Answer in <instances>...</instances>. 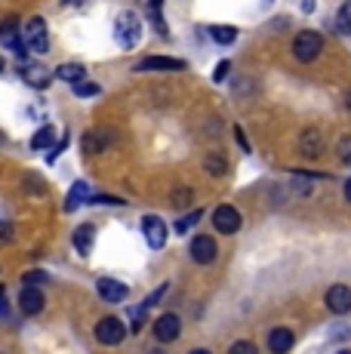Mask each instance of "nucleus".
<instances>
[{
    "label": "nucleus",
    "mask_w": 351,
    "mask_h": 354,
    "mask_svg": "<svg viewBox=\"0 0 351 354\" xmlns=\"http://www.w3.org/2000/svg\"><path fill=\"white\" fill-rule=\"evenodd\" d=\"M114 37H117V44L124 50H133L142 40V19L133 10H124L117 16V22H114Z\"/></svg>",
    "instance_id": "f257e3e1"
},
{
    "label": "nucleus",
    "mask_w": 351,
    "mask_h": 354,
    "mask_svg": "<svg viewBox=\"0 0 351 354\" xmlns=\"http://www.w3.org/2000/svg\"><path fill=\"white\" fill-rule=\"evenodd\" d=\"M323 50V37L317 31H299L293 40V56L299 62H314Z\"/></svg>",
    "instance_id": "f03ea898"
},
{
    "label": "nucleus",
    "mask_w": 351,
    "mask_h": 354,
    "mask_svg": "<svg viewBox=\"0 0 351 354\" xmlns=\"http://www.w3.org/2000/svg\"><path fill=\"white\" fill-rule=\"evenodd\" d=\"M25 50H31V53H46L50 50V34H46V22L40 16H35V19H28L25 22Z\"/></svg>",
    "instance_id": "7ed1b4c3"
},
{
    "label": "nucleus",
    "mask_w": 351,
    "mask_h": 354,
    "mask_svg": "<svg viewBox=\"0 0 351 354\" xmlns=\"http://www.w3.org/2000/svg\"><path fill=\"white\" fill-rule=\"evenodd\" d=\"M124 336H126V330H124V321H120V317H102V321L96 324L99 345H120Z\"/></svg>",
    "instance_id": "20e7f679"
},
{
    "label": "nucleus",
    "mask_w": 351,
    "mask_h": 354,
    "mask_svg": "<svg viewBox=\"0 0 351 354\" xmlns=\"http://www.w3.org/2000/svg\"><path fill=\"white\" fill-rule=\"evenodd\" d=\"M213 225L219 234H234V231H240V213L234 207H228V203H222V207H216V213H213Z\"/></svg>",
    "instance_id": "39448f33"
},
{
    "label": "nucleus",
    "mask_w": 351,
    "mask_h": 354,
    "mask_svg": "<svg viewBox=\"0 0 351 354\" xmlns=\"http://www.w3.org/2000/svg\"><path fill=\"white\" fill-rule=\"evenodd\" d=\"M179 333H182V321L173 311H167V315H160L158 321H154V336H158V342H173V339H179Z\"/></svg>",
    "instance_id": "423d86ee"
},
{
    "label": "nucleus",
    "mask_w": 351,
    "mask_h": 354,
    "mask_svg": "<svg viewBox=\"0 0 351 354\" xmlns=\"http://www.w3.org/2000/svg\"><path fill=\"white\" fill-rule=\"evenodd\" d=\"M188 253H191V259H194L198 265H210L219 250H216V241H213L210 234H198V237L191 241V247H188Z\"/></svg>",
    "instance_id": "0eeeda50"
},
{
    "label": "nucleus",
    "mask_w": 351,
    "mask_h": 354,
    "mask_svg": "<svg viewBox=\"0 0 351 354\" xmlns=\"http://www.w3.org/2000/svg\"><path fill=\"white\" fill-rule=\"evenodd\" d=\"M327 308L333 311V315H348L351 311V287H345V283H333V287L327 290Z\"/></svg>",
    "instance_id": "6e6552de"
},
{
    "label": "nucleus",
    "mask_w": 351,
    "mask_h": 354,
    "mask_svg": "<svg viewBox=\"0 0 351 354\" xmlns=\"http://www.w3.org/2000/svg\"><path fill=\"white\" fill-rule=\"evenodd\" d=\"M142 231H145V241L151 250H160L167 243V225L158 216H145V219H142Z\"/></svg>",
    "instance_id": "1a4fd4ad"
},
{
    "label": "nucleus",
    "mask_w": 351,
    "mask_h": 354,
    "mask_svg": "<svg viewBox=\"0 0 351 354\" xmlns=\"http://www.w3.org/2000/svg\"><path fill=\"white\" fill-rule=\"evenodd\" d=\"M96 292L105 299V302H124L126 296H130V290H126V283L120 281H111V277H99L96 283Z\"/></svg>",
    "instance_id": "9d476101"
},
{
    "label": "nucleus",
    "mask_w": 351,
    "mask_h": 354,
    "mask_svg": "<svg viewBox=\"0 0 351 354\" xmlns=\"http://www.w3.org/2000/svg\"><path fill=\"white\" fill-rule=\"evenodd\" d=\"M44 292L37 287H25L22 296H19V308H22V315H40L44 311Z\"/></svg>",
    "instance_id": "9b49d317"
},
{
    "label": "nucleus",
    "mask_w": 351,
    "mask_h": 354,
    "mask_svg": "<svg viewBox=\"0 0 351 354\" xmlns=\"http://www.w3.org/2000/svg\"><path fill=\"white\" fill-rule=\"evenodd\" d=\"M185 62L182 59H167V56H148L139 62V71H182Z\"/></svg>",
    "instance_id": "f8f14e48"
},
{
    "label": "nucleus",
    "mask_w": 351,
    "mask_h": 354,
    "mask_svg": "<svg viewBox=\"0 0 351 354\" xmlns=\"http://www.w3.org/2000/svg\"><path fill=\"white\" fill-rule=\"evenodd\" d=\"M108 145H111V136H108L105 129H90V133L84 136V154H99V151H105Z\"/></svg>",
    "instance_id": "ddd939ff"
},
{
    "label": "nucleus",
    "mask_w": 351,
    "mask_h": 354,
    "mask_svg": "<svg viewBox=\"0 0 351 354\" xmlns=\"http://www.w3.org/2000/svg\"><path fill=\"white\" fill-rule=\"evenodd\" d=\"M299 151L305 154V158H321V154H323V142H321V133H317V129H305V133H302Z\"/></svg>",
    "instance_id": "4468645a"
},
{
    "label": "nucleus",
    "mask_w": 351,
    "mask_h": 354,
    "mask_svg": "<svg viewBox=\"0 0 351 354\" xmlns=\"http://www.w3.org/2000/svg\"><path fill=\"white\" fill-rule=\"evenodd\" d=\"M268 348H272V354H287L290 348H293V333L283 330V326L272 330L268 333Z\"/></svg>",
    "instance_id": "2eb2a0df"
},
{
    "label": "nucleus",
    "mask_w": 351,
    "mask_h": 354,
    "mask_svg": "<svg viewBox=\"0 0 351 354\" xmlns=\"http://www.w3.org/2000/svg\"><path fill=\"white\" fill-rule=\"evenodd\" d=\"M56 77L59 80H68V84H80V80L86 77V68L80 62H65L56 68Z\"/></svg>",
    "instance_id": "dca6fc26"
},
{
    "label": "nucleus",
    "mask_w": 351,
    "mask_h": 354,
    "mask_svg": "<svg viewBox=\"0 0 351 354\" xmlns=\"http://www.w3.org/2000/svg\"><path fill=\"white\" fill-rule=\"evenodd\" d=\"M22 77L28 80L31 86H37V90H44V86L50 84V71H46V68H40V65H25L22 68Z\"/></svg>",
    "instance_id": "f3484780"
},
{
    "label": "nucleus",
    "mask_w": 351,
    "mask_h": 354,
    "mask_svg": "<svg viewBox=\"0 0 351 354\" xmlns=\"http://www.w3.org/2000/svg\"><path fill=\"white\" fill-rule=\"evenodd\" d=\"M86 197H90V188H86V182H74L71 192H68V201H65V209L74 213L80 203H86Z\"/></svg>",
    "instance_id": "a211bd4d"
},
{
    "label": "nucleus",
    "mask_w": 351,
    "mask_h": 354,
    "mask_svg": "<svg viewBox=\"0 0 351 354\" xmlns=\"http://www.w3.org/2000/svg\"><path fill=\"white\" fill-rule=\"evenodd\" d=\"M210 37L216 40V44L228 46V44L238 40V28H234V25H210Z\"/></svg>",
    "instance_id": "6ab92c4d"
},
{
    "label": "nucleus",
    "mask_w": 351,
    "mask_h": 354,
    "mask_svg": "<svg viewBox=\"0 0 351 354\" xmlns=\"http://www.w3.org/2000/svg\"><path fill=\"white\" fill-rule=\"evenodd\" d=\"M93 237H96V228L93 225H80L74 231V247H77V253H90Z\"/></svg>",
    "instance_id": "aec40b11"
},
{
    "label": "nucleus",
    "mask_w": 351,
    "mask_h": 354,
    "mask_svg": "<svg viewBox=\"0 0 351 354\" xmlns=\"http://www.w3.org/2000/svg\"><path fill=\"white\" fill-rule=\"evenodd\" d=\"M53 142H56V129L46 124V127H40L37 133H35V139H31V148H35V151H44V148H53Z\"/></svg>",
    "instance_id": "412c9836"
},
{
    "label": "nucleus",
    "mask_w": 351,
    "mask_h": 354,
    "mask_svg": "<svg viewBox=\"0 0 351 354\" xmlns=\"http://www.w3.org/2000/svg\"><path fill=\"white\" fill-rule=\"evenodd\" d=\"M336 31H339V34H345V37L351 34V3L342 6V10H339V16H336Z\"/></svg>",
    "instance_id": "4be33fe9"
},
{
    "label": "nucleus",
    "mask_w": 351,
    "mask_h": 354,
    "mask_svg": "<svg viewBox=\"0 0 351 354\" xmlns=\"http://www.w3.org/2000/svg\"><path fill=\"white\" fill-rule=\"evenodd\" d=\"M200 216H204V213H200V209H194V213H188V216H182V219L179 222H176V234H185V231L188 228H194V225H198V219H200Z\"/></svg>",
    "instance_id": "5701e85b"
},
{
    "label": "nucleus",
    "mask_w": 351,
    "mask_h": 354,
    "mask_svg": "<svg viewBox=\"0 0 351 354\" xmlns=\"http://www.w3.org/2000/svg\"><path fill=\"white\" fill-rule=\"evenodd\" d=\"M204 169H207V173H213V176H225V173H228L225 160H222L219 154H210V158L204 160Z\"/></svg>",
    "instance_id": "b1692460"
},
{
    "label": "nucleus",
    "mask_w": 351,
    "mask_h": 354,
    "mask_svg": "<svg viewBox=\"0 0 351 354\" xmlns=\"http://www.w3.org/2000/svg\"><path fill=\"white\" fill-rule=\"evenodd\" d=\"M228 354H259V351H256V345H253V342L240 339V342H234L231 348H228Z\"/></svg>",
    "instance_id": "393cba45"
},
{
    "label": "nucleus",
    "mask_w": 351,
    "mask_h": 354,
    "mask_svg": "<svg viewBox=\"0 0 351 354\" xmlns=\"http://www.w3.org/2000/svg\"><path fill=\"white\" fill-rule=\"evenodd\" d=\"M74 93H77V96H96L99 86H96V84H86V80H80V84H74Z\"/></svg>",
    "instance_id": "a878e982"
},
{
    "label": "nucleus",
    "mask_w": 351,
    "mask_h": 354,
    "mask_svg": "<svg viewBox=\"0 0 351 354\" xmlns=\"http://www.w3.org/2000/svg\"><path fill=\"white\" fill-rule=\"evenodd\" d=\"M173 203L176 207H188V203H191V188H179L173 197Z\"/></svg>",
    "instance_id": "bb28decb"
},
{
    "label": "nucleus",
    "mask_w": 351,
    "mask_h": 354,
    "mask_svg": "<svg viewBox=\"0 0 351 354\" xmlns=\"http://www.w3.org/2000/svg\"><path fill=\"white\" fill-rule=\"evenodd\" d=\"M228 71H231V62H219V65H216V74H213V80H216V84H222V80L228 77Z\"/></svg>",
    "instance_id": "cd10ccee"
},
{
    "label": "nucleus",
    "mask_w": 351,
    "mask_h": 354,
    "mask_svg": "<svg viewBox=\"0 0 351 354\" xmlns=\"http://www.w3.org/2000/svg\"><path fill=\"white\" fill-rule=\"evenodd\" d=\"M44 281H46L44 271H28L25 274V287H35V283H44Z\"/></svg>",
    "instance_id": "c85d7f7f"
},
{
    "label": "nucleus",
    "mask_w": 351,
    "mask_h": 354,
    "mask_svg": "<svg viewBox=\"0 0 351 354\" xmlns=\"http://www.w3.org/2000/svg\"><path fill=\"white\" fill-rule=\"evenodd\" d=\"M12 241V222H0V247Z\"/></svg>",
    "instance_id": "c756f323"
},
{
    "label": "nucleus",
    "mask_w": 351,
    "mask_h": 354,
    "mask_svg": "<svg viewBox=\"0 0 351 354\" xmlns=\"http://www.w3.org/2000/svg\"><path fill=\"white\" fill-rule=\"evenodd\" d=\"M339 158L345 160V163H351V139H342L339 142Z\"/></svg>",
    "instance_id": "7c9ffc66"
},
{
    "label": "nucleus",
    "mask_w": 351,
    "mask_h": 354,
    "mask_svg": "<svg viewBox=\"0 0 351 354\" xmlns=\"http://www.w3.org/2000/svg\"><path fill=\"white\" fill-rule=\"evenodd\" d=\"M345 197H348V201H351V179L345 182Z\"/></svg>",
    "instance_id": "2f4dec72"
},
{
    "label": "nucleus",
    "mask_w": 351,
    "mask_h": 354,
    "mask_svg": "<svg viewBox=\"0 0 351 354\" xmlns=\"http://www.w3.org/2000/svg\"><path fill=\"white\" fill-rule=\"evenodd\" d=\"M191 354H210V351H207V348H194Z\"/></svg>",
    "instance_id": "473e14b6"
},
{
    "label": "nucleus",
    "mask_w": 351,
    "mask_h": 354,
    "mask_svg": "<svg viewBox=\"0 0 351 354\" xmlns=\"http://www.w3.org/2000/svg\"><path fill=\"white\" fill-rule=\"evenodd\" d=\"M345 105H348V108H351V93H348V99H345Z\"/></svg>",
    "instance_id": "72a5a7b5"
},
{
    "label": "nucleus",
    "mask_w": 351,
    "mask_h": 354,
    "mask_svg": "<svg viewBox=\"0 0 351 354\" xmlns=\"http://www.w3.org/2000/svg\"><path fill=\"white\" fill-rule=\"evenodd\" d=\"M0 71H3V59H0Z\"/></svg>",
    "instance_id": "f704fd0d"
},
{
    "label": "nucleus",
    "mask_w": 351,
    "mask_h": 354,
    "mask_svg": "<svg viewBox=\"0 0 351 354\" xmlns=\"http://www.w3.org/2000/svg\"><path fill=\"white\" fill-rule=\"evenodd\" d=\"M339 354H351V351H348V348H345V351H339Z\"/></svg>",
    "instance_id": "c9c22d12"
},
{
    "label": "nucleus",
    "mask_w": 351,
    "mask_h": 354,
    "mask_svg": "<svg viewBox=\"0 0 351 354\" xmlns=\"http://www.w3.org/2000/svg\"><path fill=\"white\" fill-rule=\"evenodd\" d=\"M0 296H3V287H0Z\"/></svg>",
    "instance_id": "e433bc0d"
},
{
    "label": "nucleus",
    "mask_w": 351,
    "mask_h": 354,
    "mask_svg": "<svg viewBox=\"0 0 351 354\" xmlns=\"http://www.w3.org/2000/svg\"><path fill=\"white\" fill-rule=\"evenodd\" d=\"M151 354H160V351H151Z\"/></svg>",
    "instance_id": "4c0bfd02"
}]
</instances>
